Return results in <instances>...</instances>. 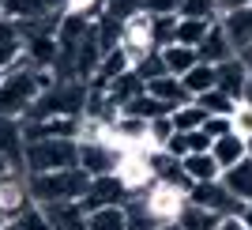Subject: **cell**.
Segmentation results:
<instances>
[{"instance_id": "9", "label": "cell", "mask_w": 252, "mask_h": 230, "mask_svg": "<svg viewBox=\"0 0 252 230\" xmlns=\"http://www.w3.org/2000/svg\"><path fill=\"white\" fill-rule=\"evenodd\" d=\"M117 178L125 181V189L132 192V196L147 192V189L155 185V170H151V151H128V155L121 158V166H117Z\"/></svg>"}, {"instance_id": "35", "label": "cell", "mask_w": 252, "mask_h": 230, "mask_svg": "<svg viewBox=\"0 0 252 230\" xmlns=\"http://www.w3.org/2000/svg\"><path fill=\"white\" fill-rule=\"evenodd\" d=\"M241 8H252V0H219V11L230 15V11H241Z\"/></svg>"}, {"instance_id": "40", "label": "cell", "mask_w": 252, "mask_h": 230, "mask_svg": "<svg viewBox=\"0 0 252 230\" xmlns=\"http://www.w3.org/2000/svg\"><path fill=\"white\" fill-rule=\"evenodd\" d=\"M245 155L252 158V136H245Z\"/></svg>"}, {"instance_id": "2", "label": "cell", "mask_w": 252, "mask_h": 230, "mask_svg": "<svg viewBox=\"0 0 252 230\" xmlns=\"http://www.w3.org/2000/svg\"><path fill=\"white\" fill-rule=\"evenodd\" d=\"M91 192V178L83 170H57V174H34L31 178V200L38 208L49 204H83V196Z\"/></svg>"}, {"instance_id": "10", "label": "cell", "mask_w": 252, "mask_h": 230, "mask_svg": "<svg viewBox=\"0 0 252 230\" xmlns=\"http://www.w3.org/2000/svg\"><path fill=\"white\" fill-rule=\"evenodd\" d=\"M249 83H252V76H249V68H245L241 57H233V61L219 64V91H222V94H230L233 102H245V91H249Z\"/></svg>"}, {"instance_id": "36", "label": "cell", "mask_w": 252, "mask_h": 230, "mask_svg": "<svg viewBox=\"0 0 252 230\" xmlns=\"http://www.w3.org/2000/svg\"><path fill=\"white\" fill-rule=\"evenodd\" d=\"M219 230H249V227L241 223V215H230V219H222V223H219Z\"/></svg>"}, {"instance_id": "11", "label": "cell", "mask_w": 252, "mask_h": 230, "mask_svg": "<svg viewBox=\"0 0 252 230\" xmlns=\"http://www.w3.org/2000/svg\"><path fill=\"white\" fill-rule=\"evenodd\" d=\"M233 57H237V49L230 45V38H226V27H222V19H219V23H215V27L207 31L203 45H200V61H203V64H215V68H219V64L233 61Z\"/></svg>"}, {"instance_id": "21", "label": "cell", "mask_w": 252, "mask_h": 230, "mask_svg": "<svg viewBox=\"0 0 252 230\" xmlns=\"http://www.w3.org/2000/svg\"><path fill=\"white\" fill-rule=\"evenodd\" d=\"M196 106H200V110H203V114H207V117H233V114H237V106H241V102H233L230 94H222L219 87H215V91L200 94V98H196Z\"/></svg>"}, {"instance_id": "34", "label": "cell", "mask_w": 252, "mask_h": 230, "mask_svg": "<svg viewBox=\"0 0 252 230\" xmlns=\"http://www.w3.org/2000/svg\"><path fill=\"white\" fill-rule=\"evenodd\" d=\"M19 170H27V166H23V162H15V158H8V155H0V185H4V181H11Z\"/></svg>"}, {"instance_id": "8", "label": "cell", "mask_w": 252, "mask_h": 230, "mask_svg": "<svg viewBox=\"0 0 252 230\" xmlns=\"http://www.w3.org/2000/svg\"><path fill=\"white\" fill-rule=\"evenodd\" d=\"M121 166V155H117L113 147L105 144V140H91V144H79V170H83L87 178H109L117 174Z\"/></svg>"}, {"instance_id": "38", "label": "cell", "mask_w": 252, "mask_h": 230, "mask_svg": "<svg viewBox=\"0 0 252 230\" xmlns=\"http://www.w3.org/2000/svg\"><path fill=\"white\" fill-rule=\"evenodd\" d=\"M241 223L252 230V204H245V211H241Z\"/></svg>"}, {"instance_id": "37", "label": "cell", "mask_w": 252, "mask_h": 230, "mask_svg": "<svg viewBox=\"0 0 252 230\" xmlns=\"http://www.w3.org/2000/svg\"><path fill=\"white\" fill-rule=\"evenodd\" d=\"M237 57H241V61H245V68H249V76H252V45H249V49H245V53H237Z\"/></svg>"}, {"instance_id": "14", "label": "cell", "mask_w": 252, "mask_h": 230, "mask_svg": "<svg viewBox=\"0 0 252 230\" xmlns=\"http://www.w3.org/2000/svg\"><path fill=\"white\" fill-rule=\"evenodd\" d=\"M222 185L230 189L241 204H252V158H245V162H237V166H230V170H222Z\"/></svg>"}, {"instance_id": "3", "label": "cell", "mask_w": 252, "mask_h": 230, "mask_svg": "<svg viewBox=\"0 0 252 230\" xmlns=\"http://www.w3.org/2000/svg\"><path fill=\"white\" fill-rule=\"evenodd\" d=\"M23 166L27 174H57V170L79 166V140H34L23 147Z\"/></svg>"}, {"instance_id": "12", "label": "cell", "mask_w": 252, "mask_h": 230, "mask_svg": "<svg viewBox=\"0 0 252 230\" xmlns=\"http://www.w3.org/2000/svg\"><path fill=\"white\" fill-rule=\"evenodd\" d=\"M222 27H226V38L237 53H245L252 45V8H241V11H230L222 15Z\"/></svg>"}, {"instance_id": "30", "label": "cell", "mask_w": 252, "mask_h": 230, "mask_svg": "<svg viewBox=\"0 0 252 230\" xmlns=\"http://www.w3.org/2000/svg\"><path fill=\"white\" fill-rule=\"evenodd\" d=\"M173 132H177V128H173V117H158V121H151V147L162 151V147L173 140Z\"/></svg>"}, {"instance_id": "15", "label": "cell", "mask_w": 252, "mask_h": 230, "mask_svg": "<svg viewBox=\"0 0 252 230\" xmlns=\"http://www.w3.org/2000/svg\"><path fill=\"white\" fill-rule=\"evenodd\" d=\"M162 61H166V72L169 76H189L196 64H200V49H192V45H166L162 49Z\"/></svg>"}, {"instance_id": "23", "label": "cell", "mask_w": 252, "mask_h": 230, "mask_svg": "<svg viewBox=\"0 0 252 230\" xmlns=\"http://www.w3.org/2000/svg\"><path fill=\"white\" fill-rule=\"evenodd\" d=\"M181 227L185 230H219V223H222V215H215V211H207V208H200V204H189V208L181 211Z\"/></svg>"}, {"instance_id": "1", "label": "cell", "mask_w": 252, "mask_h": 230, "mask_svg": "<svg viewBox=\"0 0 252 230\" xmlns=\"http://www.w3.org/2000/svg\"><path fill=\"white\" fill-rule=\"evenodd\" d=\"M87 98H91V83L83 79H53L42 91L38 106L31 110V121H53V117H83Z\"/></svg>"}, {"instance_id": "43", "label": "cell", "mask_w": 252, "mask_h": 230, "mask_svg": "<svg viewBox=\"0 0 252 230\" xmlns=\"http://www.w3.org/2000/svg\"><path fill=\"white\" fill-rule=\"evenodd\" d=\"M0 230H8V227H0Z\"/></svg>"}, {"instance_id": "28", "label": "cell", "mask_w": 252, "mask_h": 230, "mask_svg": "<svg viewBox=\"0 0 252 230\" xmlns=\"http://www.w3.org/2000/svg\"><path fill=\"white\" fill-rule=\"evenodd\" d=\"M8 227H11V230H53V223L45 219V211L38 208V204H31V208L23 211L15 223H8Z\"/></svg>"}, {"instance_id": "20", "label": "cell", "mask_w": 252, "mask_h": 230, "mask_svg": "<svg viewBox=\"0 0 252 230\" xmlns=\"http://www.w3.org/2000/svg\"><path fill=\"white\" fill-rule=\"evenodd\" d=\"M23 147H27V140H23V121L0 117V155L23 162Z\"/></svg>"}, {"instance_id": "31", "label": "cell", "mask_w": 252, "mask_h": 230, "mask_svg": "<svg viewBox=\"0 0 252 230\" xmlns=\"http://www.w3.org/2000/svg\"><path fill=\"white\" fill-rule=\"evenodd\" d=\"M181 4L185 0H143V11L162 19V15H181Z\"/></svg>"}, {"instance_id": "17", "label": "cell", "mask_w": 252, "mask_h": 230, "mask_svg": "<svg viewBox=\"0 0 252 230\" xmlns=\"http://www.w3.org/2000/svg\"><path fill=\"white\" fill-rule=\"evenodd\" d=\"M181 83H185V91H189V94H192V102H196L200 94H207V91H215V87H219V68L200 61L189 76H181Z\"/></svg>"}, {"instance_id": "26", "label": "cell", "mask_w": 252, "mask_h": 230, "mask_svg": "<svg viewBox=\"0 0 252 230\" xmlns=\"http://www.w3.org/2000/svg\"><path fill=\"white\" fill-rule=\"evenodd\" d=\"M177 19H203V23H219L222 11H219V0H185L181 4V15Z\"/></svg>"}, {"instance_id": "22", "label": "cell", "mask_w": 252, "mask_h": 230, "mask_svg": "<svg viewBox=\"0 0 252 230\" xmlns=\"http://www.w3.org/2000/svg\"><path fill=\"white\" fill-rule=\"evenodd\" d=\"M87 230H128V208H102L87 215Z\"/></svg>"}, {"instance_id": "24", "label": "cell", "mask_w": 252, "mask_h": 230, "mask_svg": "<svg viewBox=\"0 0 252 230\" xmlns=\"http://www.w3.org/2000/svg\"><path fill=\"white\" fill-rule=\"evenodd\" d=\"M211 27H215V23H203V19H177V42L173 45H192V49H200Z\"/></svg>"}, {"instance_id": "33", "label": "cell", "mask_w": 252, "mask_h": 230, "mask_svg": "<svg viewBox=\"0 0 252 230\" xmlns=\"http://www.w3.org/2000/svg\"><path fill=\"white\" fill-rule=\"evenodd\" d=\"M233 132L237 136H252V106H237V114H233Z\"/></svg>"}, {"instance_id": "7", "label": "cell", "mask_w": 252, "mask_h": 230, "mask_svg": "<svg viewBox=\"0 0 252 230\" xmlns=\"http://www.w3.org/2000/svg\"><path fill=\"white\" fill-rule=\"evenodd\" d=\"M128 200H132V192L125 189V181L109 174V178L91 181V192L83 196V211L91 215V211H102V208H128Z\"/></svg>"}, {"instance_id": "18", "label": "cell", "mask_w": 252, "mask_h": 230, "mask_svg": "<svg viewBox=\"0 0 252 230\" xmlns=\"http://www.w3.org/2000/svg\"><path fill=\"white\" fill-rule=\"evenodd\" d=\"M211 155H215V162H219L222 170L237 166V162H245V136H237V132H230V136L215 140V147H211Z\"/></svg>"}, {"instance_id": "13", "label": "cell", "mask_w": 252, "mask_h": 230, "mask_svg": "<svg viewBox=\"0 0 252 230\" xmlns=\"http://www.w3.org/2000/svg\"><path fill=\"white\" fill-rule=\"evenodd\" d=\"M45 219L53 223V230H87V211L83 204H49Z\"/></svg>"}, {"instance_id": "27", "label": "cell", "mask_w": 252, "mask_h": 230, "mask_svg": "<svg viewBox=\"0 0 252 230\" xmlns=\"http://www.w3.org/2000/svg\"><path fill=\"white\" fill-rule=\"evenodd\" d=\"M136 76L143 79V83H155V79L169 76V72H166V61H162V49H155L151 57H143V61L136 64Z\"/></svg>"}, {"instance_id": "19", "label": "cell", "mask_w": 252, "mask_h": 230, "mask_svg": "<svg viewBox=\"0 0 252 230\" xmlns=\"http://www.w3.org/2000/svg\"><path fill=\"white\" fill-rule=\"evenodd\" d=\"M185 174H189L192 185H207V181H219L222 178V166L215 162V155H189L185 158Z\"/></svg>"}, {"instance_id": "5", "label": "cell", "mask_w": 252, "mask_h": 230, "mask_svg": "<svg viewBox=\"0 0 252 230\" xmlns=\"http://www.w3.org/2000/svg\"><path fill=\"white\" fill-rule=\"evenodd\" d=\"M121 49L128 53L132 68H136L143 57H151V53L158 49L155 45V15H147V11L132 15V19L125 23V31H121Z\"/></svg>"}, {"instance_id": "29", "label": "cell", "mask_w": 252, "mask_h": 230, "mask_svg": "<svg viewBox=\"0 0 252 230\" xmlns=\"http://www.w3.org/2000/svg\"><path fill=\"white\" fill-rule=\"evenodd\" d=\"M177 42V15H162L155 19V45L158 49H166V45Z\"/></svg>"}, {"instance_id": "4", "label": "cell", "mask_w": 252, "mask_h": 230, "mask_svg": "<svg viewBox=\"0 0 252 230\" xmlns=\"http://www.w3.org/2000/svg\"><path fill=\"white\" fill-rule=\"evenodd\" d=\"M139 204H143V211H147L155 223H177L181 211L189 208V192L177 185H166V181H155V185L147 189V192H139Z\"/></svg>"}, {"instance_id": "25", "label": "cell", "mask_w": 252, "mask_h": 230, "mask_svg": "<svg viewBox=\"0 0 252 230\" xmlns=\"http://www.w3.org/2000/svg\"><path fill=\"white\" fill-rule=\"evenodd\" d=\"M173 128H177V132H200L203 128V121H207V114H203L200 106L196 102H185V106H177V110H173Z\"/></svg>"}, {"instance_id": "39", "label": "cell", "mask_w": 252, "mask_h": 230, "mask_svg": "<svg viewBox=\"0 0 252 230\" xmlns=\"http://www.w3.org/2000/svg\"><path fill=\"white\" fill-rule=\"evenodd\" d=\"M158 230H185V227H181V223H162Z\"/></svg>"}, {"instance_id": "41", "label": "cell", "mask_w": 252, "mask_h": 230, "mask_svg": "<svg viewBox=\"0 0 252 230\" xmlns=\"http://www.w3.org/2000/svg\"><path fill=\"white\" fill-rule=\"evenodd\" d=\"M245 106H252V83H249V91H245Z\"/></svg>"}, {"instance_id": "6", "label": "cell", "mask_w": 252, "mask_h": 230, "mask_svg": "<svg viewBox=\"0 0 252 230\" xmlns=\"http://www.w3.org/2000/svg\"><path fill=\"white\" fill-rule=\"evenodd\" d=\"M189 204H200V208L215 211V215H222V219H230V215H241V211H245V204L222 185V178L219 181H207V185H192Z\"/></svg>"}, {"instance_id": "42", "label": "cell", "mask_w": 252, "mask_h": 230, "mask_svg": "<svg viewBox=\"0 0 252 230\" xmlns=\"http://www.w3.org/2000/svg\"><path fill=\"white\" fill-rule=\"evenodd\" d=\"M0 79H4V72H0Z\"/></svg>"}, {"instance_id": "16", "label": "cell", "mask_w": 252, "mask_h": 230, "mask_svg": "<svg viewBox=\"0 0 252 230\" xmlns=\"http://www.w3.org/2000/svg\"><path fill=\"white\" fill-rule=\"evenodd\" d=\"M147 94H155L158 102H166V106H185V102H192V94L185 91V83H181L177 76H162V79H155V83H147Z\"/></svg>"}, {"instance_id": "32", "label": "cell", "mask_w": 252, "mask_h": 230, "mask_svg": "<svg viewBox=\"0 0 252 230\" xmlns=\"http://www.w3.org/2000/svg\"><path fill=\"white\" fill-rule=\"evenodd\" d=\"M162 151H169L173 158H181V162H185V158L192 155V147H189V132H173V140H169Z\"/></svg>"}]
</instances>
